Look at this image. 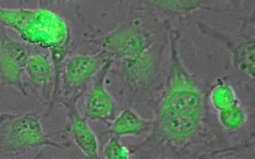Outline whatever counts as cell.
<instances>
[{
    "instance_id": "cell-1",
    "label": "cell",
    "mask_w": 255,
    "mask_h": 159,
    "mask_svg": "<svg viewBox=\"0 0 255 159\" xmlns=\"http://www.w3.org/2000/svg\"><path fill=\"white\" fill-rule=\"evenodd\" d=\"M169 69L166 81L149 101L153 127L139 146L129 147L133 156H199L198 147L214 148L207 125V92L199 77L188 70L179 53V32L167 26Z\"/></svg>"
},
{
    "instance_id": "cell-2",
    "label": "cell",
    "mask_w": 255,
    "mask_h": 159,
    "mask_svg": "<svg viewBox=\"0 0 255 159\" xmlns=\"http://www.w3.org/2000/svg\"><path fill=\"white\" fill-rule=\"evenodd\" d=\"M15 32L26 45L50 51L52 62L60 66L68 56L70 28L58 13L46 6L22 8Z\"/></svg>"
},
{
    "instance_id": "cell-3",
    "label": "cell",
    "mask_w": 255,
    "mask_h": 159,
    "mask_svg": "<svg viewBox=\"0 0 255 159\" xmlns=\"http://www.w3.org/2000/svg\"><path fill=\"white\" fill-rule=\"evenodd\" d=\"M52 140L43 126V116L32 111L0 114V158H17L44 148L64 149Z\"/></svg>"
},
{
    "instance_id": "cell-4",
    "label": "cell",
    "mask_w": 255,
    "mask_h": 159,
    "mask_svg": "<svg viewBox=\"0 0 255 159\" xmlns=\"http://www.w3.org/2000/svg\"><path fill=\"white\" fill-rule=\"evenodd\" d=\"M162 49L154 43L136 57H128L111 64L110 72L120 83L121 93L127 99L152 98V88L159 74Z\"/></svg>"
},
{
    "instance_id": "cell-5",
    "label": "cell",
    "mask_w": 255,
    "mask_h": 159,
    "mask_svg": "<svg viewBox=\"0 0 255 159\" xmlns=\"http://www.w3.org/2000/svg\"><path fill=\"white\" fill-rule=\"evenodd\" d=\"M106 62L99 53L67 56L61 67L55 106L70 100L79 101Z\"/></svg>"
},
{
    "instance_id": "cell-6",
    "label": "cell",
    "mask_w": 255,
    "mask_h": 159,
    "mask_svg": "<svg viewBox=\"0 0 255 159\" xmlns=\"http://www.w3.org/2000/svg\"><path fill=\"white\" fill-rule=\"evenodd\" d=\"M98 53L106 61L115 62L136 57L153 45L152 33L136 22L117 27L102 38L97 40Z\"/></svg>"
},
{
    "instance_id": "cell-7",
    "label": "cell",
    "mask_w": 255,
    "mask_h": 159,
    "mask_svg": "<svg viewBox=\"0 0 255 159\" xmlns=\"http://www.w3.org/2000/svg\"><path fill=\"white\" fill-rule=\"evenodd\" d=\"M24 85L40 102L47 105V114L57 96V77L51 57L42 50L30 49L24 71ZM46 114V116H47Z\"/></svg>"
},
{
    "instance_id": "cell-8",
    "label": "cell",
    "mask_w": 255,
    "mask_h": 159,
    "mask_svg": "<svg viewBox=\"0 0 255 159\" xmlns=\"http://www.w3.org/2000/svg\"><path fill=\"white\" fill-rule=\"evenodd\" d=\"M30 49V45L11 38L0 25V85L12 87L24 96V71Z\"/></svg>"
},
{
    "instance_id": "cell-9",
    "label": "cell",
    "mask_w": 255,
    "mask_h": 159,
    "mask_svg": "<svg viewBox=\"0 0 255 159\" xmlns=\"http://www.w3.org/2000/svg\"><path fill=\"white\" fill-rule=\"evenodd\" d=\"M198 31L207 38L217 41L230 52L232 66L241 74L255 81V39L242 36L234 37L226 32L218 31L204 22H197Z\"/></svg>"
},
{
    "instance_id": "cell-10",
    "label": "cell",
    "mask_w": 255,
    "mask_h": 159,
    "mask_svg": "<svg viewBox=\"0 0 255 159\" xmlns=\"http://www.w3.org/2000/svg\"><path fill=\"white\" fill-rule=\"evenodd\" d=\"M111 64L107 61L94 78L85 92L83 108V117L87 121L102 122L108 126L117 116V103L106 86Z\"/></svg>"
},
{
    "instance_id": "cell-11",
    "label": "cell",
    "mask_w": 255,
    "mask_h": 159,
    "mask_svg": "<svg viewBox=\"0 0 255 159\" xmlns=\"http://www.w3.org/2000/svg\"><path fill=\"white\" fill-rule=\"evenodd\" d=\"M61 106L68 110L67 124L65 125L66 134L79 150L89 159H100L99 143L96 133L88 124V121L81 115L78 109V101L70 100Z\"/></svg>"
},
{
    "instance_id": "cell-12",
    "label": "cell",
    "mask_w": 255,
    "mask_h": 159,
    "mask_svg": "<svg viewBox=\"0 0 255 159\" xmlns=\"http://www.w3.org/2000/svg\"><path fill=\"white\" fill-rule=\"evenodd\" d=\"M107 134L120 138L139 137L149 134L153 127V120H147L140 117L136 111L129 108L122 109L121 113L109 125Z\"/></svg>"
},
{
    "instance_id": "cell-13",
    "label": "cell",
    "mask_w": 255,
    "mask_h": 159,
    "mask_svg": "<svg viewBox=\"0 0 255 159\" xmlns=\"http://www.w3.org/2000/svg\"><path fill=\"white\" fill-rule=\"evenodd\" d=\"M236 91L230 83L222 78H218L207 92V100L212 108L217 112L230 108L239 100Z\"/></svg>"
},
{
    "instance_id": "cell-14",
    "label": "cell",
    "mask_w": 255,
    "mask_h": 159,
    "mask_svg": "<svg viewBox=\"0 0 255 159\" xmlns=\"http://www.w3.org/2000/svg\"><path fill=\"white\" fill-rule=\"evenodd\" d=\"M148 5L168 16L190 14L206 7L204 0H148Z\"/></svg>"
},
{
    "instance_id": "cell-15",
    "label": "cell",
    "mask_w": 255,
    "mask_h": 159,
    "mask_svg": "<svg viewBox=\"0 0 255 159\" xmlns=\"http://www.w3.org/2000/svg\"><path fill=\"white\" fill-rule=\"evenodd\" d=\"M219 125L228 133H236L246 126L248 121L247 109L239 99L230 108L217 112Z\"/></svg>"
},
{
    "instance_id": "cell-16",
    "label": "cell",
    "mask_w": 255,
    "mask_h": 159,
    "mask_svg": "<svg viewBox=\"0 0 255 159\" xmlns=\"http://www.w3.org/2000/svg\"><path fill=\"white\" fill-rule=\"evenodd\" d=\"M103 156L107 159H130L134 158L129 147L122 143V138L110 135L103 147Z\"/></svg>"
},
{
    "instance_id": "cell-17",
    "label": "cell",
    "mask_w": 255,
    "mask_h": 159,
    "mask_svg": "<svg viewBox=\"0 0 255 159\" xmlns=\"http://www.w3.org/2000/svg\"><path fill=\"white\" fill-rule=\"evenodd\" d=\"M49 1H52V2H54V1H58V2H75L78 0H48V2Z\"/></svg>"
},
{
    "instance_id": "cell-18",
    "label": "cell",
    "mask_w": 255,
    "mask_h": 159,
    "mask_svg": "<svg viewBox=\"0 0 255 159\" xmlns=\"http://www.w3.org/2000/svg\"><path fill=\"white\" fill-rule=\"evenodd\" d=\"M40 3L43 4V6H45V4L48 3V0H40Z\"/></svg>"
},
{
    "instance_id": "cell-19",
    "label": "cell",
    "mask_w": 255,
    "mask_h": 159,
    "mask_svg": "<svg viewBox=\"0 0 255 159\" xmlns=\"http://www.w3.org/2000/svg\"><path fill=\"white\" fill-rule=\"evenodd\" d=\"M18 1H19V3H21L23 0H18Z\"/></svg>"
}]
</instances>
